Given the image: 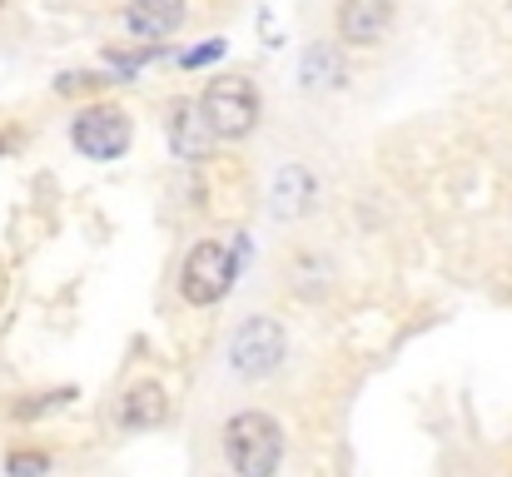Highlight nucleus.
<instances>
[{"mask_svg":"<svg viewBox=\"0 0 512 477\" xmlns=\"http://www.w3.org/2000/svg\"><path fill=\"white\" fill-rule=\"evenodd\" d=\"M224 458L229 468L244 477H269L284 458V433L274 418L264 413H239L229 428H224Z\"/></svg>","mask_w":512,"mask_h":477,"instance_id":"obj_1","label":"nucleus"},{"mask_svg":"<svg viewBox=\"0 0 512 477\" xmlns=\"http://www.w3.org/2000/svg\"><path fill=\"white\" fill-rule=\"evenodd\" d=\"M199 110H204V120L214 125V135H219V140H244V135L259 125V95H254V85H249V80H239V75L209 80V90H204Z\"/></svg>","mask_w":512,"mask_h":477,"instance_id":"obj_2","label":"nucleus"},{"mask_svg":"<svg viewBox=\"0 0 512 477\" xmlns=\"http://www.w3.org/2000/svg\"><path fill=\"white\" fill-rule=\"evenodd\" d=\"M234 274H239V264H234V254H229L224 244H199V249L184 259L179 289H184L189 304L209 309V304H219V299L234 289Z\"/></svg>","mask_w":512,"mask_h":477,"instance_id":"obj_3","label":"nucleus"},{"mask_svg":"<svg viewBox=\"0 0 512 477\" xmlns=\"http://www.w3.org/2000/svg\"><path fill=\"white\" fill-rule=\"evenodd\" d=\"M229 363L244 378H269L284 363V328L274 318H244L229 338Z\"/></svg>","mask_w":512,"mask_h":477,"instance_id":"obj_4","label":"nucleus"},{"mask_svg":"<svg viewBox=\"0 0 512 477\" xmlns=\"http://www.w3.org/2000/svg\"><path fill=\"white\" fill-rule=\"evenodd\" d=\"M70 140L85 159H120L130 150V120L120 110H110V105H95V110H85L75 120Z\"/></svg>","mask_w":512,"mask_h":477,"instance_id":"obj_5","label":"nucleus"},{"mask_svg":"<svg viewBox=\"0 0 512 477\" xmlns=\"http://www.w3.org/2000/svg\"><path fill=\"white\" fill-rule=\"evenodd\" d=\"M334 25L348 45H378L383 30L393 25V0H339Z\"/></svg>","mask_w":512,"mask_h":477,"instance_id":"obj_6","label":"nucleus"},{"mask_svg":"<svg viewBox=\"0 0 512 477\" xmlns=\"http://www.w3.org/2000/svg\"><path fill=\"white\" fill-rule=\"evenodd\" d=\"M125 25L140 35V40H160L174 35L184 25V0H130L125 10Z\"/></svg>","mask_w":512,"mask_h":477,"instance_id":"obj_7","label":"nucleus"},{"mask_svg":"<svg viewBox=\"0 0 512 477\" xmlns=\"http://www.w3.org/2000/svg\"><path fill=\"white\" fill-rule=\"evenodd\" d=\"M214 125L204 120V110H189V105H179L170 120V145L179 159H204L209 150H214Z\"/></svg>","mask_w":512,"mask_h":477,"instance_id":"obj_8","label":"nucleus"},{"mask_svg":"<svg viewBox=\"0 0 512 477\" xmlns=\"http://www.w3.org/2000/svg\"><path fill=\"white\" fill-rule=\"evenodd\" d=\"M165 413H170V403H165L160 383H135L120 398V423L125 428H155V423H165Z\"/></svg>","mask_w":512,"mask_h":477,"instance_id":"obj_9","label":"nucleus"},{"mask_svg":"<svg viewBox=\"0 0 512 477\" xmlns=\"http://www.w3.org/2000/svg\"><path fill=\"white\" fill-rule=\"evenodd\" d=\"M309 194H314V179H309V169H279V179H274V209L279 214H304L309 209Z\"/></svg>","mask_w":512,"mask_h":477,"instance_id":"obj_10","label":"nucleus"},{"mask_svg":"<svg viewBox=\"0 0 512 477\" xmlns=\"http://www.w3.org/2000/svg\"><path fill=\"white\" fill-rule=\"evenodd\" d=\"M304 80L309 85H339V60H334V50H314V55H304Z\"/></svg>","mask_w":512,"mask_h":477,"instance_id":"obj_11","label":"nucleus"},{"mask_svg":"<svg viewBox=\"0 0 512 477\" xmlns=\"http://www.w3.org/2000/svg\"><path fill=\"white\" fill-rule=\"evenodd\" d=\"M10 473H45L50 468V458H40V453H10V463H5Z\"/></svg>","mask_w":512,"mask_h":477,"instance_id":"obj_12","label":"nucleus"},{"mask_svg":"<svg viewBox=\"0 0 512 477\" xmlns=\"http://www.w3.org/2000/svg\"><path fill=\"white\" fill-rule=\"evenodd\" d=\"M219 50H224V40H209V45H199V50H189V55H184V65H209V60H214Z\"/></svg>","mask_w":512,"mask_h":477,"instance_id":"obj_13","label":"nucleus"}]
</instances>
